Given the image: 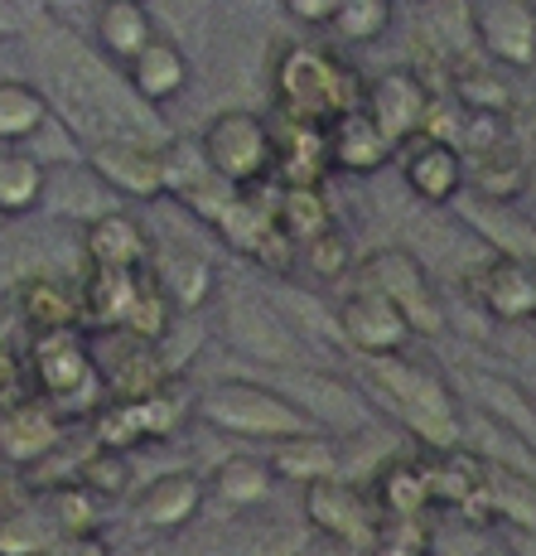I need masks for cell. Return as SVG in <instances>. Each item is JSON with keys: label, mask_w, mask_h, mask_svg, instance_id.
<instances>
[{"label": "cell", "mask_w": 536, "mask_h": 556, "mask_svg": "<svg viewBox=\"0 0 536 556\" xmlns=\"http://www.w3.org/2000/svg\"><path fill=\"white\" fill-rule=\"evenodd\" d=\"M49 194V165L29 146H0V218H25Z\"/></svg>", "instance_id": "cell-27"}, {"label": "cell", "mask_w": 536, "mask_h": 556, "mask_svg": "<svg viewBox=\"0 0 536 556\" xmlns=\"http://www.w3.org/2000/svg\"><path fill=\"white\" fill-rule=\"evenodd\" d=\"M276 484H281V479L271 475V459H261V455H228L208 475V494L218 498L222 508H256V504H266Z\"/></svg>", "instance_id": "cell-31"}, {"label": "cell", "mask_w": 536, "mask_h": 556, "mask_svg": "<svg viewBox=\"0 0 536 556\" xmlns=\"http://www.w3.org/2000/svg\"><path fill=\"white\" fill-rule=\"evenodd\" d=\"M5 223H10V218H0V228H5Z\"/></svg>", "instance_id": "cell-47"}, {"label": "cell", "mask_w": 536, "mask_h": 556, "mask_svg": "<svg viewBox=\"0 0 536 556\" xmlns=\"http://www.w3.org/2000/svg\"><path fill=\"white\" fill-rule=\"evenodd\" d=\"M368 382L382 402L392 406V416L425 445V451H445L459 445V402L431 368L411 363L406 354L368 358Z\"/></svg>", "instance_id": "cell-3"}, {"label": "cell", "mask_w": 536, "mask_h": 556, "mask_svg": "<svg viewBox=\"0 0 536 556\" xmlns=\"http://www.w3.org/2000/svg\"><path fill=\"white\" fill-rule=\"evenodd\" d=\"M469 20H474V45L498 68H536V0H478Z\"/></svg>", "instance_id": "cell-15"}, {"label": "cell", "mask_w": 536, "mask_h": 556, "mask_svg": "<svg viewBox=\"0 0 536 556\" xmlns=\"http://www.w3.org/2000/svg\"><path fill=\"white\" fill-rule=\"evenodd\" d=\"M63 441H68V421L44 397H35V392L0 406V459L5 465L35 469L49 455H59Z\"/></svg>", "instance_id": "cell-14"}, {"label": "cell", "mask_w": 536, "mask_h": 556, "mask_svg": "<svg viewBox=\"0 0 536 556\" xmlns=\"http://www.w3.org/2000/svg\"><path fill=\"white\" fill-rule=\"evenodd\" d=\"M155 35V15L145 10V0H102L98 20H92V39H98V53L106 63L122 68L145 39Z\"/></svg>", "instance_id": "cell-26"}, {"label": "cell", "mask_w": 536, "mask_h": 556, "mask_svg": "<svg viewBox=\"0 0 536 556\" xmlns=\"http://www.w3.org/2000/svg\"><path fill=\"white\" fill-rule=\"evenodd\" d=\"M271 475L281 479V484H315V479H329L339 475V451L329 435L319 431H299V435H285V441H271Z\"/></svg>", "instance_id": "cell-28"}, {"label": "cell", "mask_w": 536, "mask_h": 556, "mask_svg": "<svg viewBox=\"0 0 536 556\" xmlns=\"http://www.w3.org/2000/svg\"><path fill=\"white\" fill-rule=\"evenodd\" d=\"M396 165H401L406 189L421 203H455L464 194V155L455 141L416 131L411 141L396 146Z\"/></svg>", "instance_id": "cell-16"}, {"label": "cell", "mask_w": 536, "mask_h": 556, "mask_svg": "<svg viewBox=\"0 0 536 556\" xmlns=\"http://www.w3.org/2000/svg\"><path fill=\"white\" fill-rule=\"evenodd\" d=\"M53 532H59V522L49 518L44 494L25 498V504L0 513V556H35L53 538Z\"/></svg>", "instance_id": "cell-37"}, {"label": "cell", "mask_w": 536, "mask_h": 556, "mask_svg": "<svg viewBox=\"0 0 536 556\" xmlns=\"http://www.w3.org/2000/svg\"><path fill=\"white\" fill-rule=\"evenodd\" d=\"M362 556H425V552H416V547H406V542H392V538H378Z\"/></svg>", "instance_id": "cell-46"}, {"label": "cell", "mask_w": 536, "mask_h": 556, "mask_svg": "<svg viewBox=\"0 0 536 556\" xmlns=\"http://www.w3.org/2000/svg\"><path fill=\"white\" fill-rule=\"evenodd\" d=\"M271 98L276 116L329 126L339 112L362 106V73L324 45H281L271 59Z\"/></svg>", "instance_id": "cell-1"}, {"label": "cell", "mask_w": 536, "mask_h": 556, "mask_svg": "<svg viewBox=\"0 0 536 556\" xmlns=\"http://www.w3.org/2000/svg\"><path fill=\"white\" fill-rule=\"evenodd\" d=\"M276 155H271V179L276 185H324L329 169V141L319 122H295V116H276L271 122Z\"/></svg>", "instance_id": "cell-22"}, {"label": "cell", "mask_w": 536, "mask_h": 556, "mask_svg": "<svg viewBox=\"0 0 536 556\" xmlns=\"http://www.w3.org/2000/svg\"><path fill=\"white\" fill-rule=\"evenodd\" d=\"M35 556H112V542L98 528H78V532H53Z\"/></svg>", "instance_id": "cell-42"}, {"label": "cell", "mask_w": 536, "mask_h": 556, "mask_svg": "<svg viewBox=\"0 0 536 556\" xmlns=\"http://www.w3.org/2000/svg\"><path fill=\"white\" fill-rule=\"evenodd\" d=\"M203 498H208V479L194 469H169L131 494V518L145 532H179L199 518Z\"/></svg>", "instance_id": "cell-18"}, {"label": "cell", "mask_w": 536, "mask_h": 556, "mask_svg": "<svg viewBox=\"0 0 536 556\" xmlns=\"http://www.w3.org/2000/svg\"><path fill=\"white\" fill-rule=\"evenodd\" d=\"M25 372H29V392L44 397L68 426L88 421V416L106 402V372H102V363L88 349V339H82L78 325L39 329V334L29 339Z\"/></svg>", "instance_id": "cell-2"}, {"label": "cell", "mask_w": 536, "mask_h": 556, "mask_svg": "<svg viewBox=\"0 0 536 556\" xmlns=\"http://www.w3.org/2000/svg\"><path fill=\"white\" fill-rule=\"evenodd\" d=\"M53 116L44 88L25 78H0V146H25Z\"/></svg>", "instance_id": "cell-34"}, {"label": "cell", "mask_w": 536, "mask_h": 556, "mask_svg": "<svg viewBox=\"0 0 536 556\" xmlns=\"http://www.w3.org/2000/svg\"><path fill=\"white\" fill-rule=\"evenodd\" d=\"M421 475L431 489V508H449L459 518H469L474 528H488L493 508L484 494V475L488 459L464 451V445H445V451H425L421 455Z\"/></svg>", "instance_id": "cell-9"}, {"label": "cell", "mask_w": 536, "mask_h": 556, "mask_svg": "<svg viewBox=\"0 0 536 556\" xmlns=\"http://www.w3.org/2000/svg\"><path fill=\"white\" fill-rule=\"evenodd\" d=\"M439 92H449L464 112H498V116H512V88L498 68L488 63H449L445 83Z\"/></svg>", "instance_id": "cell-33"}, {"label": "cell", "mask_w": 536, "mask_h": 556, "mask_svg": "<svg viewBox=\"0 0 536 556\" xmlns=\"http://www.w3.org/2000/svg\"><path fill=\"white\" fill-rule=\"evenodd\" d=\"M299 266H309L319 281H343V276L353 271V238L339 228V223L324 232H315L309 242H299Z\"/></svg>", "instance_id": "cell-41"}, {"label": "cell", "mask_w": 536, "mask_h": 556, "mask_svg": "<svg viewBox=\"0 0 536 556\" xmlns=\"http://www.w3.org/2000/svg\"><path fill=\"white\" fill-rule=\"evenodd\" d=\"M88 169L122 199L145 203V199L165 194L159 141H145V136H106V141H92L88 146Z\"/></svg>", "instance_id": "cell-11"}, {"label": "cell", "mask_w": 536, "mask_h": 556, "mask_svg": "<svg viewBox=\"0 0 536 556\" xmlns=\"http://www.w3.org/2000/svg\"><path fill=\"white\" fill-rule=\"evenodd\" d=\"M199 151L218 169L228 185H261L271 179V155H276V136L271 122L261 112H246V106H228L218 112L199 136Z\"/></svg>", "instance_id": "cell-6"}, {"label": "cell", "mask_w": 536, "mask_h": 556, "mask_svg": "<svg viewBox=\"0 0 536 556\" xmlns=\"http://www.w3.org/2000/svg\"><path fill=\"white\" fill-rule=\"evenodd\" d=\"M73 479H78L82 489H92L102 504L106 498H126L131 494V455L112 451V445H92V451L73 465Z\"/></svg>", "instance_id": "cell-38"}, {"label": "cell", "mask_w": 536, "mask_h": 556, "mask_svg": "<svg viewBox=\"0 0 536 556\" xmlns=\"http://www.w3.org/2000/svg\"><path fill=\"white\" fill-rule=\"evenodd\" d=\"M82 256L88 266H116V271H145L155 256V238L141 218L122 208H102L82 223Z\"/></svg>", "instance_id": "cell-20"}, {"label": "cell", "mask_w": 536, "mask_h": 556, "mask_svg": "<svg viewBox=\"0 0 536 556\" xmlns=\"http://www.w3.org/2000/svg\"><path fill=\"white\" fill-rule=\"evenodd\" d=\"M194 412L208 426H218L228 435H246V441H285V435L315 431V421L295 402H285L281 392L256 388V382H242V378L208 382L194 397Z\"/></svg>", "instance_id": "cell-5"}, {"label": "cell", "mask_w": 536, "mask_h": 556, "mask_svg": "<svg viewBox=\"0 0 536 556\" xmlns=\"http://www.w3.org/2000/svg\"><path fill=\"white\" fill-rule=\"evenodd\" d=\"M141 291V271H116V266H88L78 286V325L88 334H116L131 315V301Z\"/></svg>", "instance_id": "cell-23"}, {"label": "cell", "mask_w": 536, "mask_h": 556, "mask_svg": "<svg viewBox=\"0 0 536 556\" xmlns=\"http://www.w3.org/2000/svg\"><path fill=\"white\" fill-rule=\"evenodd\" d=\"M44 494L49 518L59 522V532H78V528H102V498L92 489H82L78 479H59V484L39 489Z\"/></svg>", "instance_id": "cell-39"}, {"label": "cell", "mask_w": 536, "mask_h": 556, "mask_svg": "<svg viewBox=\"0 0 536 556\" xmlns=\"http://www.w3.org/2000/svg\"><path fill=\"white\" fill-rule=\"evenodd\" d=\"M431 98H435L431 78H425L421 68H406V63L401 68L378 73L372 83H362V112L387 131L392 146L411 141V136L421 131L425 112H431Z\"/></svg>", "instance_id": "cell-13"}, {"label": "cell", "mask_w": 536, "mask_h": 556, "mask_svg": "<svg viewBox=\"0 0 536 556\" xmlns=\"http://www.w3.org/2000/svg\"><path fill=\"white\" fill-rule=\"evenodd\" d=\"M299 494H305L309 528H315L324 542H334V547H343V552H368L372 542H378V522L382 518H378V508H372L368 489L329 475V479L305 484Z\"/></svg>", "instance_id": "cell-8"}, {"label": "cell", "mask_w": 536, "mask_h": 556, "mask_svg": "<svg viewBox=\"0 0 536 556\" xmlns=\"http://www.w3.org/2000/svg\"><path fill=\"white\" fill-rule=\"evenodd\" d=\"M159 160H165V194L179 199L189 213H199L203 223H218V213L232 203L238 185L218 175V169L203 160L199 136H175V141H159Z\"/></svg>", "instance_id": "cell-12"}, {"label": "cell", "mask_w": 536, "mask_h": 556, "mask_svg": "<svg viewBox=\"0 0 536 556\" xmlns=\"http://www.w3.org/2000/svg\"><path fill=\"white\" fill-rule=\"evenodd\" d=\"M469 291H474V301L484 305L488 319L527 325V319H536V262L498 252L469 276Z\"/></svg>", "instance_id": "cell-17"}, {"label": "cell", "mask_w": 536, "mask_h": 556, "mask_svg": "<svg viewBox=\"0 0 536 556\" xmlns=\"http://www.w3.org/2000/svg\"><path fill=\"white\" fill-rule=\"evenodd\" d=\"M29 392V372H25V358H15L5 344H0V406L25 397Z\"/></svg>", "instance_id": "cell-43"}, {"label": "cell", "mask_w": 536, "mask_h": 556, "mask_svg": "<svg viewBox=\"0 0 536 556\" xmlns=\"http://www.w3.org/2000/svg\"><path fill=\"white\" fill-rule=\"evenodd\" d=\"M368 498L378 518H411V513H431V489L421 475V455L416 459H387L378 479L368 484Z\"/></svg>", "instance_id": "cell-30"}, {"label": "cell", "mask_w": 536, "mask_h": 556, "mask_svg": "<svg viewBox=\"0 0 536 556\" xmlns=\"http://www.w3.org/2000/svg\"><path fill=\"white\" fill-rule=\"evenodd\" d=\"M102 372H106V397H141V392L159 388V382L169 378L165 358H159V344H136V339H126L122 358H116L112 368L102 363Z\"/></svg>", "instance_id": "cell-35"}, {"label": "cell", "mask_w": 536, "mask_h": 556, "mask_svg": "<svg viewBox=\"0 0 536 556\" xmlns=\"http://www.w3.org/2000/svg\"><path fill=\"white\" fill-rule=\"evenodd\" d=\"M175 301H169L165 291H159V281L150 276V266L141 271V291H136L131 301V315H126V325L116 329L122 339H136V344H165L169 329H175Z\"/></svg>", "instance_id": "cell-36"}, {"label": "cell", "mask_w": 536, "mask_h": 556, "mask_svg": "<svg viewBox=\"0 0 536 556\" xmlns=\"http://www.w3.org/2000/svg\"><path fill=\"white\" fill-rule=\"evenodd\" d=\"M29 10L25 0H0V35H25Z\"/></svg>", "instance_id": "cell-45"}, {"label": "cell", "mask_w": 536, "mask_h": 556, "mask_svg": "<svg viewBox=\"0 0 536 556\" xmlns=\"http://www.w3.org/2000/svg\"><path fill=\"white\" fill-rule=\"evenodd\" d=\"M15 309L29 334H39V329H68V325H78V286L59 281V276H29L15 291Z\"/></svg>", "instance_id": "cell-29"}, {"label": "cell", "mask_w": 536, "mask_h": 556, "mask_svg": "<svg viewBox=\"0 0 536 556\" xmlns=\"http://www.w3.org/2000/svg\"><path fill=\"white\" fill-rule=\"evenodd\" d=\"M281 10L295 20V25H309V29H329L334 20L339 0H281Z\"/></svg>", "instance_id": "cell-44"}, {"label": "cell", "mask_w": 536, "mask_h": 556, "mask_svg": "<svg viewBox=\"0 0 536 556\" xmlns=\"http://www.w3.org/2000/svg\"><path fill=\"white\" fill-rule=\"evenodd\" d=\"M122 78L145 106H165V102L184 98L189 78H194V63H189V53L179 49L175 39L155 29V35L122 63Z\"/></svg>", "instance_id": "cell-19"}, {"label": "cell", "mask_w": 536, "mask_h": 556, "mask_svg": "<svg viewBox=\"0 0 536 556\" xmlns=\"http://www.w3.org/2000/svg\"><path fill=\"white\" fill-rule=\"evenodd\" d=\"M358 286H372L382 291L387 301L411 319L416 339H431V334H445V309H439V295L431 286V271L421 266V256H411L406 248H378L358 262Z\"/></svg>", "instance_id": "cell-7"}, {"label": "cell", "mask_w": 536, "mask_h": 556, "mask_svg": "<svg viewBox=\"0 0 536 556\" xmlns=\"http://www.w3.org/2000/svg\"><path fill=\"white\" fill-rule=\"evenodd\" d=\"M464 185L488 203H518L532 185L527 155L512 146V136H502V141H493V146H478V151H464Z\"/></svg>", "instance_id": "cell-24"}, {"label": "cell", "mask_w": 536, "mask_h": 556, "mask_svg": "<svg viewBox=\"0 0 536 556\" xmlns=\"http://www.w3.org/2000/svg\"><path fill=\"white\" fill-rule=\"evenodd\" d=\"M339 334L353 354L387 358V354H406V349H411L416 329L382 291L353 286V295H343V305H339Z\"/></svg>", "instance_id": "cell-10"}, {"label": "cell", "mask_w": 536, "mask_h": 556, "mask_svg": "<svg viewBox=\"0 0 536 556\" xmlns=\"http://www.w3.org/2000/svg\"><path fill=\"white\" fill-rule=\"evenodd\" d=\"M276 223L295 242H309L315 232L334 228V203H329L324 185H276Z\"/></svg>", "instance_id": "cell-32"}, {"label": "cell", "mask_w": 536, "mask_h": 556, "mask_svg": "<svg viewBox=\"0 0 536 556\" xmlns=\"http://www.w3.org/2000/svg\"><path fill=\"white\" fill-rule=\"evenodd\" d=\"M194 397L199 392L169 372L159 388L141 392V397H106L88 416V435L92 445H112V451H136L145 441H175L194 416Z\"/></svg>", "instance_id": "cell-4"}, {"label": "cell", "mask_w": 536, "mask_h": 556, "mask_svg": "<svg viewBox=\"0 0 536 556\" xmlns=\"http://www.w3.org/2000/svg\"><path fill=\"white\" fill-rule=\"evenodd\" d=\"M392 0H339L329 29L343 39V45H378L392 29Z\"/></svg>", "instance_id": "cell-40"}, {"label": "cell", "mask_w": 536, "mask_h": 556, "mask_svg": "<svg viewBox=\"0 0 536 556\" xmlns=\"http://www.w3.org/2000/svg\"><path fill=\"white\" fill-rule=\"evenodd\" d=\"M324 141H329V169L334 175H378V169H387L396 160V146L387 141V131H382L378 122H372L362 106H353V112H339L334 122L324 126Z\"/></svg>", "instance_id": "cell-21"}, {"label": "cell", "mask_w": 536, "mask_h": 556, "mask_svg": "<svg viewBox=\"0 0 536 556\" xmlns=\"http://www.w3.org/2000/svg\"><path fill=\"white\" fill-rule=\"evenodd\" d=\"M150 276L159 281V291L175 301V309H199L208 305V295L218 291V271L208 256L189 252V248H159L150 256Z\"/></svg>", "instance_id": "cell-25"}]
</instances>
